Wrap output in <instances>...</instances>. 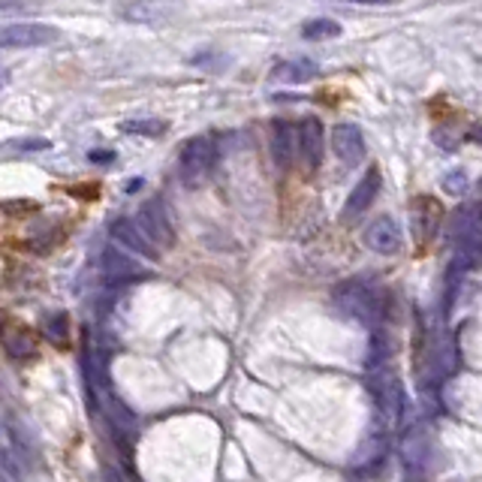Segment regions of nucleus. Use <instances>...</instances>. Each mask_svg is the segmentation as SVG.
<instances>
[{
    "label": "nucleus",
    "instance_id": "obj_1",
    "mask_svg": "<svg viewBox=\"0 0 482 482\" xmlns=\"http://www.w3.org/2000/svg\"><path fill=\"white\" fill-rule=\"evenodd\" d=\"M214 163H217V142L211 136H193L182 148V157H178V175H182L184 184L196 187L211 175Z\"/></svg>",
    "mask_w": 482,
    "mask_h": 482
},
{
    "label": "nucleus",
    "instance_id": "obj_2",
    "mask_svg": "<svg viewBox=\"0 0 482 482\" xmlns=\"http://www.w3.org/2000/svg\"><path fill=\"white\" fill-rule=\"evenodd\" d=\"M136 226L142 230V235L154 244V248L163 253L175 244V230H172V221H169V211L163 200H148L145 205L136 211Z\"/></svg>",
    "mask_w": 482,
    "mask_h": 482
},
{
    "label": "nucleus",
    "instance_id": "obj_3",
    "mask_svg": "<svg viewBox=\"0 0 482 482\" xmlns=\"http://www.w3.org/2000/svg\"><path fill=\"white\" fill-rule=\"evenodd\" d=\"M335 305L341 308L344 314L362 320V323H374L377 314H380V299H377L374 287H368L362 280L341 283L335 292Z\"/></svg>",
    "mask_w": 482,
    "mask_h": 482
},
{
    "label": "nucleus",
    "instance_id": "obj_4",
    "mask_svg": "<svg viewBox=\"0 0 482 482\" xmlns=\"http://www.w3.org/2000/svg\"><path fill=\"white\" fill-rule=\"evenodd\" d=\"M58 31L49 25H0V49H43L58 43Z\"/></svg>",
    "mask_w": 482,
    "mask_h": 482
},
{
    "label": "nucleus",
    "instance_id": "obj_5",
    "mask_svg": "<svg viewBox=\"0 0 482 482\" xmlns=\"http://www.w3.org/2000/svg\"><path fill=\"white\" fill-rule=\"evenodd\" d=\"M443 217H447V211H443L440 200H434V196H416L413 208H410V223H413V235L419 248L438 239Z\"/></svg>",
    "mask_w": 482,
    "mask_h": 482
},
{
    "label": "nucleus",
    "instance_id": "obj_6",
    "mask_svg": "<svg viewBox=\"0 0 482 482\" xmlns=\"http://www.w3.org/2000/svg\"><path fill=\"white\" fill-rule=\"evenodd\" d=\"M323 151H326L323 124H320V118H305L299 124V157L308 172H317L320 169V163H323Z\"/></svg>",
    "mask_w": 482,
    "mask_h": 482
},
{
    "label": "nucleus",
    "instance_id": "obj_7",
    "mask_svg": "<svg viewBox=\"0 0 482 482\" xmlns=\"http://www.w3.org/2000/svg\"><path fill=\"white\" fill-rule=\"evenodd\" d=\"M332 151L344 160L347 166L362 163L365 154H368V145H365L362 130H359L356 124H338V127L332 130Z\"/></svg>",
    "mask_w": 482,
    "mask_h": 482
},
{
    "label": "nucleus",
    "instance_id": "obj_8",
    "mask_svg": "<svg viewBox=\"0 0 482 482\" xmlns=\"http://www.w3.org/2000/svg\"><path fill=\"white\" fill-rule=\"evenodd\" d=\"M371 395L377 401V408H380L386 416H395L401 410V383H398V374L389 371V368H380L374 377H371Z\"/></svg>",
    "mask_w": 482,
    "mask_h": 482
},
{
    "label": "nucleus",
    "instance_id": "obj_9",
    "mask_svg": "<svg viewBox=\"0 0 482 482\" xmlns=\"http://www.w3.org/2000/svg\"><path fill=\"white\" fill-rule=\"evenodd\" d=\"M271 160H275L278 169H290L292 160L299 154V130L290 124V121H275L271 127Z\"/></svg>",
    "mask_w": 482,
    "mask_h": 482
},
{
    "label": "nucleus",
    "instance_id": "obj_10",
    "mask_svg": "<svg viewBox=\"0 0 482 482\" xmlns=\"http://www.w3.org/2000/svg\"><path fill=\"white\" fill-rule=\"evenodd\" d=\"M377 191H380V172L377 169H368L362 175V182L353 187V193H349V200L344 202V221H356L359 214H365L371 202L377 200Z\"/></svg>",
    "mask_w": 482,
    "mask_h": 482
},
{
    "label": "nucleus",
    "instance_id": "obj_11",
    "mask_svg": "<svg viewBox=\"0 0 482 482\" xmlns=\"http://www.w3.org/2000/svg\"><path fill=\"white\" fill-rule=\"evenodd\" d=\"M365 244L374 253H395L401 248V230L395 217H377V221L365 230Z\"/></svg>",
    "mask_w": 482,
    "mask_h": 482
},
{
    "label": "nucleus",
    "instance_id": "obj_12",
    "mask_svg": "<svg viewBox=\"0 0 482 482\" xmlns=\"http://www.w3.org/2000/svg\"><path fill=\"white\" fill-rule=\"evenodd\" d=\"M112 239H118L121 244H124V248L136 251L139 257H151V260L160 257V251L145 239V235H142L136 221H127V217H121V221L112 223Z\"/></svg>",
    "mask_w": 482,
    "mask_h": 482
},
{
    "label": "nucleus",
    "instance_id": "obj_13",
    "mask_svg": "<svg viewBox=\"0 0 482 482\" xmlns=\"http://www.w3.org/2000/svg\"><path fill=\"white\" fill-rule=\"evenodd\" d=\"M449 232H452V239H456V241H465V239H474V235H482V202L458 208V211L452 214V221H449Z\"/></svg>",
    "mask_w": 482,
    "mask_h": 482
},
{
    "label": "nucleus",
    "instance_id": "obj_14",
    "mask_svg": "<svg viewBox=\"0 0 482 482\" xmlns=\"http://www.w3.org/2000/svg\"><path fill=\"white\" fill-rule=\"evenodd\" d=\"M4 349L9 359H15V362H27V359L36 356V341L31 335V329L25 326H6L4 329Z\"/></svg>",
    "mask_w": 482,
    "mask_h": 482
},
{
    "label": "nucleus",
    "instance_id": "obj_15",
    "mask_svg": "<svg viewBox=\"0 0 482 482\" xmlns=\"http://www.w3.org/2000/svg\"><path fill=\"white\" fill-rule=\"evenodd\" d=\"M139 275H142V269L130 257L112 251V248L103 251V278H106L109 283H124V280H133Z\"/></svg>",
    "mask_w": 482,
    "mask_h": 482
},
{
    "label": "nucleus",
    "instance_id": "obj_16",
    "mask_svg": "<svg viewBox=\"0 0 482 482\" xmlns=\"http://www.w3.org/2000/svg\"><path fill=\"white\" fill-rule=\"evenodd\" d=\"M477 266H482V235L458 241L456 257H452V275H461V271L477 269Z\"/></svg>",
    "mask_w": 482,
    "mask_h": 482
},
{
    "label": "nucleus",
    "instance_id": "obj_17",
    "mask_svg": "<svg viewBox=\"0 0 482 482\" xmlns=\"http://www.w3.org/2000/svg\"><path fill=\"white\" fill-rule=\"evenodd\" d=\"M43 335L49 338L54 347H67L70 344V317L64 314V310H58V314H52V317H45Z\"/></svg>",
    "mask_w": 482,
    "mask_h": 482
},
{
    "label": "nucleus",
    "instance_id": "obj_18",
    "mask_svg": "<svg viewBox=\"0 0 482 482\" xmlns=\"http://www.w3.org/2000/svg\"><path fill=\"white\" fill-rule=\"evenodd\" d=\"M58 241H61V230H58L54 223H40V230L27 232V248L36 251V253L52 251Z\"/></svg>",
    "mask_w": 482,
    "mask_h": 482
},
{
    "label": "nucleus",
    "instance_id": "obj_19",
    "mask_svg": "<svg viewBox=\"0 0 482 482\" xmlns=\"http://www.w3.org/2000/svg\"><path fill=\"white\" fill-rule=\"evenodd\" d=\"M317 75V67L310 61H290V64H280L275 79H283V82H308Z\"/></svg>",
    "mask_w": 482,
    "mask_h": 482
},
{
    "label": "nucleus",
    "instance_id": "obj_20",
    "mask_svg": "<svg viewBox=\"0 0 482 482\" xmlns=\"http://www.w3.org/2000/svg\"><path fill=\"white\" fill-rule=\"evenodd\" d=\"M121 130H124V133H139V136H160V133H166V121H160V118L124 121Z\"/></svg>",
    "mask_w": 482,
    "mask_h": 482
},
{
    "label": "nucleus",
    "instance_id": "obj_21",
    "mask_svg": "<svg viewBox=\"0 0 482 482\" xmlns=\"http://www.w3.org/2000/svg\"><path fill=\"white\" fill-rule=\"evenodd\" d=\"M301 34H305L308 40H329V36L341 34V27H338V22H329V18H317V22H308Z\"/></svg>",
    "mask_w": 482,
    "mask_h": 482
},
{
    "label": "nucleus",
    "instance_id": "obj_22",
    "mask_svg": "<svg viewBox=\"0 0 482 482\" xmlns=\"http://www.w3.org/2000/svg\"><path fill=\"white\" fill-rule=\"evenodd\" d=\"M0 211L13 214V217H27V214L40 211V202H34V200H6V202H0Z\"/></svg>",
    "mask_w": 482,
    "mask_h": 482
},
{
    "label": "nucleus",
    "instance_id": "obj_23",
    "mask_svg": "<svg viewBox=\"0 0 482 482\" xmlns=\"http://www.w3.org/2000/svg\"><path fill=\"white\" fill-rule=\"evenodd\" d=\"M461 133H458V127H440V130H434V142L443 148V151H449V148H458L461 145Z\"/></svg>",
    "mask_w": 482,
    "mask_h": 482
},
{
    "label": "nucleus",
    "instance_id": "obj_24",
    "mask_svg": "<svg viewBox=\"0 0 482 482\" xmlns=\"http://www.w3.org/2000/svg\"><path fill=\"white\" fill-rule=\"evenodd\" d=\"M443 187H447L449 193H465L467 191V178L461 172H452L449 178H443Z\"/></svg>",
    "mask_w": 482,
    "mask_h": 482
},
{
    "label": "nucleus",
    "instance_id": "obj_25",
    "mask_svg": "<svg viewBox=\"0 0 482 482\" xmlns=\"http://www.w3.org/2000/svg\"><path fill=\"white\" fill-rule=\"evenodd\" d=\"M22 9H27L25 4H6V0H0V13H22Z\"/></svg>",
    "mask_w": 482,
    "mask_h": 482
},
{
    "label": "nucleus",
    "instance_id": "obj_26",
    "mask_svg": "<svg viewBox=\"0 0 482 482\" xmlns=\"http://www.w3.org/2000/svg\"><path fill=\"white\" fill-rule=\"evenodd\" d=\"M470 136H474L477 142H482V124H477L474 130H470Z\"/></svg>",
    "mask_w": 482,
    "mask_h": 482
},
{
    "label": "nucleus",
    "instance_id": "obj_27",
    "mask_svg": "<svg viewBox=\"0 0 482 482\" xmlns=\"http://www.w3.org/2000/svg\"><path fill=\"white\" fill-rule=\"evenodd\" d=\"M6 84V67H0V88Z\"/></svg>",
    "mask_w": 482,
    "mask_h": 482
},
{
    "label": "nucleus",
    "instance_id": "obj_28",
    "mask_svg": "<svg viewBox=\"0 0 482 482\" xmlns=\"http://www.w3.org/2000/svg\"><path fill=\"white\" fill-rule=\"evenodd\" d=\"M479 191H482V182H479Z\"/></svg>",
    "mask_w": 482,
    "mask_h": 482
}]
</instances>
